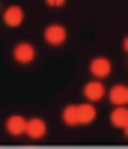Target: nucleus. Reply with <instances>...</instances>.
Instances as JSON below:
<instances>
[{"label": "nucleus", "instance_id": "obj_1", "mask_svg": "<svg viewBox=\"0 0 128 149\" xmlns=\"http://www.w3.org/2000/svg\"><path fill=\"white\" fill-rule=\"evenodd\" d=\"M12 57H15L18 63H33V60H36V48H33L30 42H18V45H15V54H12Z\"/></svg>", "mask_w": 128, "mask_h": 149}, {"label": "nucleus", "instance_id": "obj_2", "mask_svg": "<svg viewBox=\"0 0 128 149\" xmlns=\"http://www.w3.org/2000/svg\"><path fill=\"white\" fill-rule=\"evenodd\" d=\"M45 42L48 45H63V42H66V30H63L60 27V24H51V27H45Z\"/></svg>", "mask_w": 128, "mask_h": 149}, {"label": "nucleus", "instance_id": "obj_3", "mask_svg": "<svg viewBox=\"0 0 128 149\" xmlns=\"http://www.w3.org/2000/svg\"><path fill=\"white\" fill-rule=\"evenodd\" d=\"M89 72H93V78H107V74H110V60L107 57H95L93 60V63H89Z\"/></svg>", "mask_w": 128, "mask_h": 149}, {"label": "nucleus", "instance_id": "obj_4", "mask_svg": "<svg viewBox=\"0 0 128 149\" xmlns=\"http://www.w3.org/2000/svg\"><path fill=\"white\" fill-rule=\"evenodd\" d=\"M83 95H86V102H98V98H104V84H101L98 78L89 81V84L83 86Z\"/></svg>", "mask_w": 128, "mask_h": 149}, {"label": "nucleus", "instance_id": "obj_5", "mask_svg": "<svg viewBox=\"0 0 128 149\" xmlns=\"http://www.w3.org/2000/svg\"><path fill=\"white\" fill-rule=\"evenodd\" d=\"M45 119H27V137H33V140H39V137H45Z\"/></svg>", "mask_w": 128, "mask_h": 149}, {"label": "nucleus", "instance_id": "obj_6", "mask_svg": "<svg viewBox=\"0 0 128 149\" xmlns=\"http://www.w3.org/2000/svg\"><path fill=\"white\" fill-rule=\"evenodd\" d=\"M3 21L9 24V27H18V24L24 21V9H21V6H9V9L3 12Z\"/></svg>", "mask_w": 128, "mask_h": 149}, {"label": "nucleus", "instance_id": "obj_7", "mask_svg": "<svg viewBox=\"0 0 128 149\" xmlns=\"http://www.w3.org/2000/svg\"><path fill=\"white\" fill-rule=\"evenodd\" d=\"M110 122L116 128H125L128 125V104H116V110L110 113Z\"/></svg>", "mask_w": 128, "mask_h": 149}, {"label": "nucleus", "instance_id": "obj_8", "mask_svg": "<svg viewBox=\"0 0 128 149\" xmlns=\"http://www.w3.org/2000/svg\"><path fill=\"white\" fill-rule=\"evenodd\" d=\"M63 119H66V125H81V104H69L63 110Z\"/></svg>", "mask_w": 128, "mask_h": 149}, {"label": "nucleus", "instance_id": "obj_9", "mask_svg": "<svg viewBox=\"0 0 128 149\" xmlns=\"http://www.w3.org/2000/svg\"><path fill=\"white\" fill-rule=\"evenodd\" d=\"M6 128H9V134H27V119L24 116H9Z\"/></svg>", "mask_w": 128, "mask_h": 149}, {"label": "nucleus", "instance_id": "obj_10", "mask_svg": "<svg viewBox=\"0 0 128 149\" xmlns=\"http://www.w3.org/2000/svg\"><path fill=\"white\" fill-rule=\"evenodd\" d=\"M107 95H110L113 104H128V86H113Z\"/></svg>", "mask_w": 128, "mask_h": 149}, {"label": "nucleus", "instance_id": "obj_11", "mask_svg": "<svg viewBox=\"0 0 128 149\" xmlns=\"http://www.w3.org/2000/svg\"><path fill=\"white\" fill-rule=\"evenodd\" d=\"M95 119V107H93V102L89 104H81V125H86V122H93Z\"/></svg>", "mask_w": 128, "mask_h": 149}, {"label": "nucleus", "instance_id": "obj_12", "mask_svg": "<svg viewBox=\"0 0 128 149\" xmlns=\"http://www.w3.org/2000/svg\"><path fill=\"white\" fill-rule=\"evenodd\" d=\"M45 3H48V6H63L66 0H45Z\"/></svg>", "mask_w": 128, "mask_h": 149}, {"label": "nucleus", "instance_id": "obj_13", "mask_svg": "<svg viewBox=\"0 0 128 149\" xmlns=\"http://www.w3.org/2000/svg\"><path fill=\"white\" fill-rule=\"evenodd\" d=\"M125 51H128V39H125Z\"/></svg>", "mask_w": 128, "mask_h": 149}, {"label": "nucleus", "instance_id": "obj_14", "mask_svg": "<svg viewBox=\"0 0 128 149\" xmlns=\"http://www.w3.org/2000/svg\"><path fill=\"white\" fill-rule=\"evenodd\" d=\"M125 137H128V125H125Z\"/></svg>", "mask_w": 128, "mask_h": 149}]
</instances>
